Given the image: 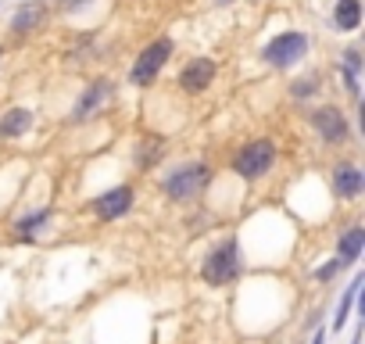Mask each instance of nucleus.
I'll return each mask as SVG.
<instances>
[{"instance_id": "21", "label": "nucleus", "mask_w": 365, "mask_h": 344, "mask_svg": "<svg viewBox=\"0 0 365 344\" xmlns=\"http://www.w3.org/2000/svg\"><path fill=\"white\" fill-rule=\"evenodd\" d=\"M219 4H233V0H219Z\"/></svg>"}, {"instance_id": "15", "label": "nucleus", "mask_w": 365, "mask_h": 344, "mask_svg": "<svg viewBox=\"0 0 365 344\" xmlns=\"http://www.w3.org/2000/svg\"><path fill=\"white\" fill-rule=\"evenodd\" d=\"M51 216H54V208H40L36 216H29V219H19V223H15L19 237H22V241H29V237H33L40 226H47V223H51Z\"/></svg>"}, {"instance_id": "6", "label": "nucleus", "mask_w": 365, "mask_h": 344, "mask_svg": "<svg viewBox=\"0 0 365 344\" xmlns=\"http://www.w3.org/2000/svg\"><path fill=\"white\" fill-rule=\"evenodd\" d=\"M215 76H219V65L212 61V58H190L187 65L179 69V79H175V86L187 93V97H201V93H208L212 86H215Z\"/></svg>"}, {"instance_id": "10", "label": "nucleus", "mask_w": 365, "mask_h": 344, "mask_svg": "<svg viewBox=\"0 0 365 344\" xmlns=\"http://www.w3.org/2000/svg\"><path fill=\"white\" fill-rule=\"evenodd\" d=\"M47 15H51V4H47V0H26V4L15 11V19H11L8 29H11V36H33V33L43 29Z\"/></svg>"}, {"instance_id": "2", "label": "nucleus", "mask_w": 365, "mask_h": 344, "mask_svg": "<svg viewBox=\"0 0 365 344\" xmlns=\"http://www.w3.org/2000/svg\"><path fill=\"white\" fill-rule=\"evenodd\" d=\"M276 140H269V136H255V140H247L237 154H233V172L240 180H265L269 172H272V165H276Z\"/></svg>"}, {"instance_id": "13", "label": "nucleus", "mask_w": 365, "mask_h": 344, "mask_svg": "<svg viewBox=\"0 0 365 344\" xmlns=\"http://www.w3.org/2000/svg\"><path fill=\"white\" fill-rule=\"evenodd\" d=\"M361 248H365V226H347L344 237L336 241V262L340 265H354L361 258Z\"/></svg>"}, {"instance_id": "18", "label": "nucleus", "mask_w": 365, "mask_h": 344, "mask_svg": "<svg viewBox=\"0 0 365 344\" xmlns=\"http://www.w3.org/2000/svg\"><path fill=\"white\" fill-rule=\"evenodd\" d=\"M340 58H344V61H340V65H344V72H351V76H358V72H361V54H358V47L344 51Z\"/></svg>"}, {"instance_id": "12", "label": "nucleus", "mask_w": 365, "mask_h": 344, "mask_svg": "<svg viewBox=\"0 0 365 344\" xmlns=\"http://www.w3.org/2000/svg\"><path fill=\"white\" fill-rule=\"evenodd\" d=\"M33 126H36V115H33V108H22V104H15L0 115V136L4 140H22Z\"/></svg>"}, {"instance_id": "9", "label": "nucleus", "mask_w": 365, "mask_h": 344, "mask_svg": "<svg viewBox=\"0 0 365 344\" xmlns=\"http://www.w3.org/2000/svg\"><path fill=\"white\" fill-rule=\"evenodd\" d=\"M133 201H136V191L133 187H111L104 194L93 198V216L101 223H111V219H122L133 212Z\"/></svg>"}, {"instance_id": "7", "label": "nucleus", "mask_w": 365, "mask_h": 344, "mask_svg": "<svg viewBox=\"0 0 365 344\" xmlns=\"http://www.w3.org/2000/svg\"><path fill=\"white\" fill-rule=\"evenodd\" d=\"M312 129H315L319 140L329 143V147H340V143L351 140V122H347V115H344L336 104H322V108L312 115Z\"/></svg>"}, {"instance_id": "1", "label": "nucleus", "mask_w": 365, "mask_h": 344, "mask_svg": "<svg viewBox=\"0 0 365 344\" xmlns=\"http://www.w3.org/2000/svg\"><path fill=\"white\" fill-rule=\"evenodd\" d=\"M208 183H212V165H208V161H182V165H175L168 176L161 180V191H165V198H172L175 205H187V201H194Z\"/></svg>"}, {"instance_id": "17", "label": "nucleus", "mask_w": 365, "mask_h": 344, "mask_svg": "<svg viewBox=\"0 0 365 344\" xmlns=\"http://www.w3.org/2000/svg\"><path fill=\"white\" fill-rule=\"evenodd\" d=\"M319 93V79L312 76V79H297L294 86H290V97L294 101H304V97H315Z\"/></svg>"}, {"instance_id": "14", "label": "nucleus", "mask_w": 365, "mask_h": 344, "mask_svg": "<svg viewBox=\"0 0 365 344\" xmlns=\"http://www.w3.org/2000/svg\"><path fill=\"white\" fill-rule=\"evenodd\" d=\"M329 19H333V29H336V33H354V29H361V0H336Z\"/></svg>"}, {"instance_id": "8", "label": "nucleus", "mask_w": 365, "mask_h": 344, "mask_svg": "<svg viewBox=\"0 0 365 344\" xmlns=\"http://www.w3.org/2000/svg\"><path fill=\"white\" fill-rule=\"evenodd\" d=\"M111 97H115V83H111L108 76L93 79V83L83 90V97L76 101V108H72V118H76V122H86V118L101 115V111L111 104Z\"/></svg>"}, {"instance_id": "4", "label": "nucleus", "mask_w": 365, "mask_h": 344, "mask_svg": "<svg viewBox=\"0 0 365 344\" xmlns=\"http://www.w3.org/2000/svg\"><path fill=\"white\" fill-rule=\"evenodd\" d=\"M172 51H175L172 36H158V40H150V44L136 54V61H133V69H129V83H133V86H140V90L154 86V83H158V76L165 72V65H168Z\"/></svg>"}, {"instance_id": "5", "label": "nucleus", "mask_w": 365, "mask_h": 344, "mask_svg": "<svg viewBox=\"0 0 365 344\" xmlns=\"http://www.w3.org/2000/svg\"><path fill=\"white\" fill-rule=\"evenodd\" d=\"M237 273H240V248H237V241L215 244V248L208 251L205 265H201V276H205L212 287H222V283L237 280Z\"/></svg>"}, {"instance_id": "20", "label": "nucleus", "mask_w": 365, "mask_h": 344, "mask_svg": "<svg viewBox=\"0 0 365 344\" xmlns=\"http://www.w3.org/2000/svg\"><path fill=\"white\" fill-rule=\"evenodd\" d=\"M312 344H326V333H322V330H319V333H315V337H312Z\"/></svg>"}, {"instance_id": "11", "label": "nucleus", "mask_w": 365, "mask_h": 344, "mask_svg": "<svg viewBox=\"0 0 365 344\" xmlns=\"http://www.w3.org/2000/svg\"><path fill=\"white\" fill-rule=\"evenodd\" d=\"M365 191V176L354 161H336L333 165V194L340 201H358Z\"/></svg>"}, {"instance_id": "3", "label": "nucleus", "mask_w": 365, "mask_h": 344, "mask_svg": "<svg viewBox=\"0 0 365 344\" xmlns=\"http://www.w3.org/2000/svg\"><path fill=\"white\" fill-rule=\"evenodd\" d=\"M308 51H312V36L301 33V29H287V33H279V36H272V40L265 44L262 58H265L269 69L287 72V69L301 65V61L308 58Z\"/></svg>"}, {"instance_id": "22", "label": "nucleus", "mask_w": 365, "mask_h": 344, "mask_svg": "<svg viewBox=\"0 0 365 344\" xmlns=\"http://www.w3.org/2000/svg\"><path fill=\"white\" fill-rule=\"evenodd\" d=\"M0 61H4V47H0Z\"/></svg>"}, {"instance_id": "19", "label": "nucleus", "mask_w": 365, "mask_h": 344, "mask_svg": "<svg viewBox=\"0 0 365 344\" xmlns=\"http://www.w3.org/2000/svg\"><path fill=\"white\" fill-rule=\"evenodd\" d=\"M340 269H344V265H340V262H336V258H333V262H329V265H322V269H319V280H329V276H336V273H340Z\"/></svg>"}, {"instance_id": "16", "label": "nucleus", "mask_w": 365, "mask_h": 344, "mask_svg": "<svg viewBox=\"0 0 365 344\" xmlns=\"http://www.w3.org/2000/svg\"><path fill=\"white\" fill-rule=\"evenodd\" d=\"M358 287H361V276H354L351 287H347L344 298H340V308H336V315H333V326H336V330L347 323V312H351V305H354V298H358Z\"/></svg>"}]
</instances>
